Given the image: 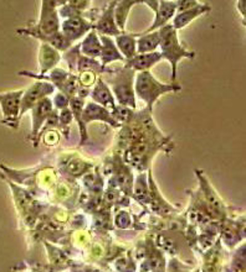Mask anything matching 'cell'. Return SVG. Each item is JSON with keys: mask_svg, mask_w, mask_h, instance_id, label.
<instances>
[{"mask_svg": "<svg viewBox=\"0 0 246 272\" xmlns=\"http://www.w3.org/2000/svg\"><path fill=\"white\" fill-rule=\"evenodd\" d=\"M160 36V48H162V55L163 59L168 60L172 65V81H176L177 79V67L178 62L182 59H193L194 52L188 51L187 48L183 47L179 42V38H178L177 30L174 29L172 25H166L162 29L158 30Z\"/></svg>", "mask_w": 246, "mask_h": 272, "instance_id": "6da1fadb", "label": "cell"}, {"mask_svg": "<svg viewBox=\"0 0 246 272\" xmlns=\"http://www.w3.org/2000/svg\"><path fill=\"white\" fill-rule=\"evenodd\" d=\"M180 90V87L177 84H162L152 76L149 71H143L137 76L136 79V93L142 100H144L150 111L153 104L157 101L160 95L169 92Z\"/></svg>", "mask_w": 246, "mask_h": 272, "instance_id": "7a4b0ae2", "label": "cell"}, {"mask_svg": "<svg viewBox=\"0 0 246 272\" xmlns=\"http://www.w3.org/2000/svg\"><path fill=\"white\" fill-rule=\"evenodd\" d=\"M133 83H135V71L126 67L125 70L116 74V78L112 82L113 93L116 94L117 100L121 104V106H126V108L136 106Z\"/></svg>", "mask_w": 246, "mask_h": 272, "instance_id": "3957f363", "label": "cell"}, {"mask_svg": "<svg viewBox=\"0 0 246 272\" xmlns=\"http://www.w3.org/2000/svg\"><path fill=\"white\" fill-rule=\"evenodd\" d=\"M57 4H60V3L43 2L40 20L36 27V34H34L35 37H49L59 32V15H57L56 8H55V5Z\"/></svg>", "mask_w": 246, "mask_h": 272, "instance_id": "277c9868", "label": "cell"}, {"mask_svg": "<svg viewBox=\"0 0 246 272\" xmlns=\"http://www.w3.org/2000/svg\"><path fill=\"white\" fill-rule=\"evenodd\" d=\"M53 92V86L46 83V82H39V83H35L34 86L30 87L26 92H24L23 98H21L20 115H23L29 109L34 108L37 101H40L46 94H50Z\"/></svg>", "mask_w": 246, "mask_h": 272, "instance_id": "5b68a950", "label": "cell"}, {"mask_svg": "<svg viewBox=\"0 0 246 272\" xmlns=\"http://www.w3.org/2000/svg\"><path fill=\"white\" fill-rule=\"evenodd\" d=\"M23 94L24 90L0 94V105H2L3 115L7 118V120H15L16 117L20 114V103Z\"/></svg>", "mask_w": 246, "mask_h": 272, "instance_id": "8992f818", "label": "cell"}, {"mask_svg": "<svg viewBox=\"0 0 246 272\" xmlns=\"http://www.w3.org/2000/svg\"><path fill=\"white\" fill-rule=\"evenodd\" d=\"M177 13V3L176 2H159L158 9L155 10V19L153 21L152 26L147 30V34L153 31H157L158 29H162L163 26L168 25V21L171 20ZM143 32V34H146Z\"/></svg>", "mask_w": 246, "mask_h": 272, "instance_id": "52a82bcc", "label": "cell"}, {"mask_svg": "<svg viewBox=\"0 0 246 272\" xmlns=\"http://www.w3.org/2000/svg\"><path fill=\"white\" fill-rule=\"evenodd\" d=\"M117 2H112L109 4V7L105 10V13L102 14L100 19H98L97 24H96V30L100 32L102 36H108V35H121V31L117 27L116 21H114V15H113V10H114V5H116Z\"/></svg>", "mask_w": 246, "mask_h": 272, "instance_id": "ba28073f", "label": "cell"}, {"mask_svg": "<svg viewBox=\"0 0 246 272\" xmlns=\"http://www.w3.org/2000/svg\"><path fill=\"white\" fill-rule=\"evenodd\" d=\"M90 29H91V25L87 21H85L80 16H75V18L67 19L62 24V35L72 42L84 34H86Z\"/></svg>", "mask_w": 246, "mask_h": 272, "instance_id": "9c48e42d", "label": "cell"}, {"mask_svg": "<svg viewBox=\"0 0 246 272\" xmlns=\"http://www.w3.org/2000/svg\"><path fill=\"white\" fill-rule=\"evenodd\" d=\"M162 55L160 52H150V53H138L133 59L126 62V68L133 71H148L153 65L160 61Z\"/></svg>", "mask_w": 246, "mask_h": 272, "instance_id": "30bf717a", "label": "cell"}, {"mask_svg": "<svg viewBox=\"0 0 246 272\" xmlns=\"http://www.w3.org/2000/svg\"><path fill=\"white\" fill-rule=\"evenodd\" d=\"M209 10H210V7L208 4H199L198 7L191 8V9L189 10L178 13L176 15V18H174L173 25H172V26H173L176 30L183 29V27H185L187 25H189L194 19L199 18V16L203 15V14L205 13H208Z\"/></svg>", "mask_w": 246, "mask_h": 272, "instance_id": "8fae6325", "label": "cell"}, {"mask_svg": "<svg viewBox=\"0 0 246 272\" xmlns=\"http://www.w3.org/2000/svg\"><path fill=\"white\" fill-rule=\"evenodd\" d=\"M81 117L85 123L91 122V120H94V119H97V120L107 122L111 124L112 126H119V123L112 118V115L107 112V109L102 108L101 105H97V104H94V103L87 104L86 109L82 112Z\"/></svg>", "mask_w": 246, "mask_h": 272, "instance_id": "7c38bea8", "label": "cell"}, {"mask_svg": "<svg viewBox=\"0 0 246 272\" xmlns=\"http://www.w3.org/2000/svg\"><path fill=\"white\" fill-rule=\"evenodd\" d=\"M51 113V100L48 98H43L37 101L36 105L32 109V135L37 133L40 126L45 122L46 118Z\"/></svg>", "mask_w": 246, "mask_h": 272, "instance_id": "4fadbf2b", "label": "cell"}, {"mask_svg": "<svg viewBox=\"0 0 246 272\" xmlns=\"http://www.w3.org/2000/svg\"><path fill=\"white\" fill-rule=\"evenodd\" d=\"M40 65H41V73H45L50 71L51 68L60 61V55L55 48L51 47L48 43H43L40 49Z\"/></svg>", "mask_w": 246, "mask_h": 272, "instance_id": "5bb4252c", "label": "cell"}, {"mask_svg": "<svg viewBox=\"0 0 246 272\" xmlns=\"http://www.w3.org/2000/svg\"><path fill=\"white\" fill-rule=\"evenodd\" d=\"M137 36H142L137 40V51L139 53H150V52H155V48L159 46L160 36L159 32H150L147 35H137Z\"/></svg>", "mask_w": 246, "mask_h": 272, "instance_id": "9a60e30c", "label": "cell"}, {"mask_svg": "<svg viewBox=\"0 0 246 272\" xmlns=\"http://www.w3.org/2000/svg\"><path fill=\"white\" fill-rule=\"evenodd\" d=\"M116 43L119 48V53L128 60L133 59L137 52V41L135 35H126L121 34L116 36Z\"/></svg>", "mask_w": 246, "mask_h": 272, "instance_id": "2e32d148", "label": "cell"}, {"mask_svg": "<svg viewBox=\"0 0 246 272\" xmlns=\"http://www.w3.org/2000/svg\"><path fill=\"white\" fill-rule=\"evenodd\" d=\"M92 98H94L95 101L102 104V105L111 106L112 109L116 108V103H114V99H113V95H112L111 90L106 87V84L103 83L101 79H98L97 86H96V88L94 89V93H92Z\"/></svg>", "mask_w": 246, "mask_h": 272, "instance_id": "e0dca14e", "label": "cell"}, {"mask_svg": "<svg viewBox=\"0 0 246 272\" xmlns=\"http://www.w3.org/2000/svg\"><path fill=\"white\" fill-rule=\"evenodd\" d=\"M101 41H102V48H101V57H102V62L109 63L116 60H123L122 55L114 46V42L108 36H101Z\"/></svg>", "mask_w": 246, "mask_h": 272, "instance_id": "ac0fdd59", "label": "cell"}, {"mask_svg": "<svg viewBox=\"0 0 246 272\" xmlns=\"http://www.w3.org/2000/svg\"><path fill=\"white\" fill-rule=\"evenodd\" d=\"M141 2H117L116 7H114L113 10V15L116 18L117 21V26H118V30H125L126 27V21H127L128 18V13L132 9L133 5L138 4Z\"/></svg>", "mask_w": 246, "mask_h": 272, "instance_id": "d6986e66", "label": "cell"}, {"mask_svg": "<svg viewBox=\"0 0 246 272\" xmlns=\"http://www.w3.org/2000/svg\"><path fill=\"white\" fill-rule=\"evenodd\" d=\"M101 48H102V45L97 38V34L95 31H91L82 42V51L90 57H97L101 56Z\"/></svg>", "mask_w": 246, "mask_h": 272, "instance_id": "ffe728a7", "label": "cell"}, {"mask_svg": "<svg viewBox=\"0 0 246 272\" xmlns=\"http://www.w3.org/2000/svg\"><path fill=\"white\" fill-rule=\"evenodd\" d=\"M177 3V13L185 12V10H189L191 8L198 7L200 3L194 2V0H185V2H176Z\"/></svg>", "mask_w": 246, "mask_h": 272, "instance_id": "44dd1931", "label": "cell"}, {"mask_svg": "<svg viewBox=\"0 0 246 272\" xmlns=\"http://www.w3.org/2000/svg\"><path fill=\"white\" fill-rule=\"evenodd\" d=\"M245 7H246V3L245 2H237L236 3V8L237 10H239L240 14H241V18L245 19Z\"/></svg>", "mask_w": 246, "mask_h": 272, "instance_id": "7402d4cb", "label": "cell"}, {"mask_svg": "<svg viewBox=\"0 0 246 272\" xmlns=\"http://www.w3.org/2000/svg\"><path fill=\"white\" fill-rule=\"evenodd\" d=\"M55 101H56V105H59V106H64V105H66V104H67L66 98L62 97V94L57 95V97L55 98Z\"/></svg>", "mask_w": 246, "mask_h": 272, "instance_id": "603a6c76", "label": "cell"}]
</instances>
